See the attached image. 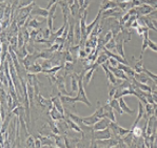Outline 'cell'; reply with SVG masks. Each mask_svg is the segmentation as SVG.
Masks as SVG:
<instances>
[{"label": "cell", "mask_w": 157, "mask_h": 148, "mask_svg": "<svg viewBox=\"0 0 157 148\" xmlns=\"http://www.w3.org/2000/svg\"><path fill=\"white\" fill-rule=\"evenodd\" d=\"M77 99H78V102H82L85 103V105L91 107L92 104L88 100L87 98V95H85V84H83V76H79V81H78V91H77Z\"/></svg>", "instance_id": "6da1fadb"}, {"label": "cell", "mask_w": 157, "mask_h": 148, "mask_svg": "<svg viewBox=\"0 0 157 148\" xmlns=\"http://www.w3.org/2000/svg\"><path fill=\"white\" fill-rule=\"evenodd\" d=\"M113 137L112 134L111 129L108 127L106 129H102V130H94V139L95 140H106V139H110Z\"/></svg>", "instance_id": "7a4b0ae2"}, {"label": "cell", "mask_w": 157, "mask_h": 148, "mask_svg": "<svg viewBox=\"0 0 157 148\" xmlns=\"http://www.w3.org/2000/svg\"><path fill=\"white\" fill-rule=\"evenodd\" d=\"M30 15H31V16H36V17L39 16V17H42V18H48L50 13H48V9H42V7L35 5L34 9H33V10L31 11V13H30Z\"/></svg>", "instance_id": "3957f363"}, {"label": "cell", "mask_w": 157, "mask_h": 148, "mask_svg": "<svg viewBox=\"0 0 157 148\" xmlns=\"http://www.w3.org/2000/svg\"><path fill=\"white\" fill-rule=\"evenodd\" d=\"M136 9H137L138 16H149L154 11V7L147 4V3H143V4L137 6Z\"/></svg>", "instance_id": "277c9868"}, {"label": "cell", "mask_w": 157, "mask_h": 148, "mask_svg": "<svg viewBox=\"0 0 157 148\" xmlns=\"http://www.w3.org/2000/svg\"><path fill=\"white\" fill-rule=\"evenodd\" d=\"M110 122H111V120L108 119V118H106V117L101 118L97 123H95V124L93 125V128H94L95 131H96V130H102V129H106L109 127Z\"/></svg>", "instance_id": "5b68a950"}, {"label": "cell", "mask_w": 157, "mask_h": 148, "mask_svg": "<svg viewBox=\"0 0 157 148\" xmlns=\"http://www.w3.org/2000/svg\"><path fill=\"white\" fill-rule=\"evenodd\" d=\"M96 66H98V65H97L96 63H94L92 68H90L89 70H87V72L85 73V75H83V84H85V86L90 85V82L92 80L93 74H94V72L96 70Z\"/></svg>", "instance_id": "8992f818"}, {"label": "cell", "mask_w": 157, "mask_h": 148, "mask_svg": "<svg viewBox=\"0 0 157 148\" xmlns=\"http://www.w3.org/2000/svg\"><path fill=\"white\" fill-rule=\"evenodd\" d=\"M51 99H52V101H53L54 107H56L57 109L59 110V111L61 112V114H62V115H64L65 108H64V106L62 105V102H61L59 96H52Z\"/></svg>", "instance_id": "52a82bcc"}, {"label": "cell", "mask_w": 157, "mask_h": 148, "mask_svg": "<svg viewBox=\"0 0 157 148\" xmlns=\"http://www.w3.org/2000/svg\"><path fill=\"white\" fill-rule=\"evenodd\" d=\"M99 120H100V118H99L95 112L93 115L89 116V117H82V122H83L85 124L89 125V126H93V125H94L95 123H97Z\"/></svg>", "instance_id": "ba28073f"}, {"label": "cell", "mask_w": 157, "mask_h": 148, "mask_svg": "<svg viewBox=\"0 0 157 148\" xmlns=\"http://www.w3.org/2000/svg\"><path fill=\"white\" fill-rule=\"evenodd\" d=\"M74 37H75V41L74 43L76 44H80L82 40V34H81V29H80V22L76 21L75 27H74Z\"/></svg>", "instance_id": "9c48e42d"}, {"label": "cell", "mask_w": 157, "mask_h": 148, "mask_svg": "<svg viewBox=\"0 0 157 148\" xmlns=\"http://www.w3.org/2000/svg\"><path fill=\"white\" fill-rule=\"evenodd\" d=\"M114 7H117V2H115L113 0H102L99 10L103 12V11L109 10V9H114Z\"/></svg>", "instance_id": "30bf717a"}, {"label": "cell", "mask_w": 157, "mask_h": 148, "mask_svg": "<svg viewBox=\"0 0 157 148\" xmlns=\"http://www.w3.org/2000/svg\"><path fill=\"white\" fill-rule=\"evenodd\" d=\"M108 103L110 104V106H111L112 108H113L115 111H117L119 114V115H122L123 114V110L121 109L120 107V104H119V100L118 99H115V98H112V99H109V101H108Z\"/></svg>", "instance_id": "8fae6325"}, {"label": "cell", "mask_w": 157, "mask_h": 148, "mask_svg": "<svg viewBox=\"0 0 157 148\" xmlns=\"http://www.w3.org/2000/svg\"><path fill=\"white\" fill-rule=\"evenodd\" d=\"M133 78L136 80V81L140 82V83H148V82H149V81L151 80V78H150L149 76H148V75L145 74V72L135 73V75H134Z\"/></svg>", "instance_id": "7c38bea8"}, {"label": "cell", "mask_w": 157, "mask_h": 148, "mask_svg": "<svg viewBox=\"0 0 157 148\" xmlns=\"http://www.w3.org/2000/svg\"><path fill=\"white\" fill-rule=\"evenodd\" d=\"M78 81H79V76L76 73H72L71 74V88L75 93L78 91Z\"/></svg>", "instance_id": "4fadbf2b"}, {"label": "cell", "mask_w": 157, "mask_h": 148, "mask_svg": "<svg viewBox=\"0 0 157 148\" xmlns=\"http://www.w3.org/2000/svg\"><path fill=\"white\" fill-rule=\"evenodd\" d=\"M50 117L54 120V121H59V120H64V115H62L60 111L56 107H53L50 110Z\"/></svg>", "instance_id": "5bb4252c"}, {"label": "cell", "mask_w": 157, "mask_h": 148, "mask_svg": "<svg viewBox=\"0 0 157 148\" xmlns=\"http://www.w3.org/2000/svg\"><path fill=\"white\" fill-rule=\"evenodd\" d=\"M143 116H145V107H143V103L139 101V103H138V115H137V117H136V120H135V122H134L133 126H136V125L139 123V121L143 119Z\"/></svg>", "instance_id": "9a60e30c"}, {"label": "cell", "mask_w": 157, "mask_h": 148, "mask_svg": "<svg viewBox=\"0 0 157 148\" xmlns=\"http://www.w3.org/2000/svg\"><path fill=\"white\" fill-rule=\"evenodd\" d=\"M42 70H43V68H42V66H41V64H39V63L35 62L33 65H31V66L29 67V68L27 69V72L30 73V74H40V73H42Z\"/></svg>", "instance_id": "2e32d148"}, {"label": "cell", "mask_w": 157, "mask_h": 148, "mask_svg": "<svg viewBox=\"0 0 157 148\" xmlns=\"http://www.w3.org/2000/svg\"><path fill=\"white\" fill-rule=\"evenodd\" d=\"M118 100H119V104H120V107H121V109L123 110V112H126L128 115H133L134 110L131 109V108L127 105V103H126V101H124V99H123V97H120Z\"/></svg>", "instance_id": "e0dca14e"}, {"label": "cell", "mask_w": 157, "mask_h": 148, "mask_svg": "<svg viewBox=\"0 0 157 148\" xmlns=\"http://www.w3.org/2000/svg\"><path fill=\"white\" fill-rule=\"evenodd\" d=\"M154 115V105L151 104V103H147L145 104V116L143 118H145V120H148L150 117Z\"/></svg>", "instance_id": "ac0fdd59"}, {"label": "cell", "mask_w": 157, "mask_h": 148, "mask_svg": "<svg viewBox=\"0 0 157 148\" xmlns=\"http://www.w3.org/2000/svg\"><path fill=\"white\" fill-rule=\"evenodd\" d=\"M65 121H67V123H68L69 127H70L71 129H73L74 131L76 132H82L81 130V127H80L79 124H77L76 122H74L73 120H71L70 118H68V119H65Z\"/></svg>", "instance_id": "d6986e66"}, {"label": "cell", "mask_w": 157, "mask_h": 148, "mask_svg": "<svg viewBox=\"0 0 157 148\" xmlns=\"http://www.w3.org/2000/svg\"><path fill=\"white\" fill-rule=\"evenodd\" d=\"M115 53H117L119 56H121L122 58L126 59V55H124V48H123V42L121 41H117L116 42V47L114 50Z\"/></svg>", "instance_id": "ffe728a7"}, {"label": "cell", "mask_w": 157, "mask_h": 148, "mask_svg": "<svg viewBox=\"0 0 157 148\" xmlns=\"http://www.w3.org/2000/svg\"><path fill=\"white\" fill-rule=\"evenodd\" d=\"M53 138H54V140H55V144H56V146H57V147H60V148L65 147L64 137L59 136V134H54Z\"/></svg>", "instance_id": "44dd1931"}, {"label": "cell", "mask_w": 157, "mask_h": 148, "mask_svg": "<svg viewBox=\"0 0 157 148\" xmlns=\"http://www.w3.org/2000/svg\"><path fill=\"white\" fill-rule=\"evenodd\" d=\"M131 132H132V134H133V136L136 137V138H143V128H141V127H139L138 125L132 127V129H131Z\"/></svg>", "instance_id": "7402d4cb"}, {"label": "cell", "mask_w": 157, "mask_h": 148, "mask_svg": "<svg viewBox=\"0 0 157 148\" xmlns=\"http://www.w3.org/2000/svg\"><path fill=\"white\" fill-rule=\"evenodd\" d=\"M73 70H74V62H69V61H65L64 62V74H72Z\"/></svg>", "instance_id": "603a6c76"}, {"label": "cell", "mask_w": 157, "mask_h": 148, "mask_svg": "<svg viewBox=\"0 0 157 148\" xmlns=\"http://www.w3.org/2000/svg\"><path fill=\"white\" fill-rule=\"evenodd\" d=\"M108 59H109V57H108L104 53H102L97 57L95 63H96L97 65H101V64H103V63H106V61H108Z\"/></svg>", "instance_id": "cb8c5ba5"}, {"label": "cell", "mask_w": 157, "mask_h": 148, "mask_svg": "<svg viewBox=\"0 0 157 148\" xmlns=\"http://www.w3.org/2000/svg\"><path fill=\"white\" fill-rule=\"evenodd\" d=\"M68 117L70 118L71 120H73L74 122H76L77 124L81 125L83 122H82V117H79V116L75 115V114H72V112H68Z\"/></svg>", "instance_id": "d4e9b609"}, {"label": "cell", "mask_w": 157, "mask_h": 148, "mask_svg": "<svg viewBox=\"0 0 157 148\" xmlns=\"http://www.w3.org/2000/svg\"><path fill=\"white\" fill-rule=\"evenodd\" d=\"M115 47H116V40H115V38H112L111 40L108 43H106V45H104V48H106V50H112V52H114Z\"/></svg>", "instance_id": "484cf974"}, {"label": "cell", "mask_w": 157, "mask_h": 148, "mask_svg": "<svg viewBox=\"0 0 157 148\" xmlns=\"http://www.w3.org/2000/svg\"><path fill=\"white\" fill-rule=\"evenodd\" d=\"M41 66L43 69H50L54 66L53 64V61L52 59H43V61L41 62Z\"/></svg>", "instance_id": "4316f807"}, {"label": "cell", "mask_w": 157, "mask_h": 148, "mask_svg": "<svg viewBox=\"0 0 157 148\" xmlns=\"http://www.w3.org/2000/svg\"><path fill=\"white\" fill-rule=\"evenodd\" d=\"M17 37H18V50H20V48L25 44L24 38H23V33H22V32H18Z\"/></svg>", "instance_id": "83f0119b"}, {"label": "cell", "mask_w": 157, "mask_h": 148, "mask_svg": "<svg viewBox=\"0 0 157 148\" xmlns=\"http://www.w3.org/2000/svg\"><path fill=\"white\" fill-rule=\"evenodd\" d=\"M25 146H27V147H35V139H34V137H33V136L27 137Z\"/></svg>", "instance_id": "f1b7e54d"}, {"label": "cell", "mask_w": 157, "mask_h": 148, "mask_svg": "<svg viewBox=\"0 0 157 148\" xmlns=\"http://www.w3.org/2000/svg\"><path fill=\"white\" fill-rule=\"evenodd\" d=\"M34 2H35V0H20L17 9H21V7L27 6V5L32 4V3H34Z\"/></svg>", "instance_id": "f546056e"}, {"label": "cell", "mask_w": 157, "mask_h": 148, "mask_svg": "<svg viewBox=\"0 0 157 148\" xmlns=\"http://www.w3.org/2000/svg\"><path fill=\"white\" fill-rule=\"evenodd\" d=\"M129 132H131V129L123 128V127L119 126V129H118V138H122V137H124L126 134H128Z\"/></svg>", "instance_id": "4dcf8cb0"}, {"label": "cell", "mask_w": 157, "mask_h": 148, "mask_svg": "<svg viewBox=\"0 0 157 148\" xmlns=\"http://www.w3.org/2000/svg\"><path fill=\"white\" fill-rule=\"evenodd\" d=\"M13 20L11 19V18H5V20H1V31H4V29H7V27H9V24L12 23Z\"/></svg>", "instance_id": "1f68e13d"}, {"label": "cell", "mask_w": 157, "mask_h": 148, "mask_svg": "<svg viewBox=\"0 0 157 148\" xmlns=\"http://www.w3.org/2000/svg\"><path fill=\"white\" fill-rule=\"evenodd\" d=\"M67 24H68V22H67V23H64V22H63V24L61 25L60 29H59L58 31L56 32V34H55V36H56V37H61V36H62V34H63V32H64L65 27H67Z\"/></svg>", "instance_id": "d6a6232c"}, {"label": "cell", "mask_w": 157, "mask_h": 148, "mask_svg": "<svg viewBox=\"0 0 157 148\" xmlns=\"http://www.w3.org/2000/svg\"><path fill=\"white\" fill-rule=\"evenodd\" d=\"M46 24H48V27L53 32V25H54V17H48L46 18Z\"/></svg>", "instance_id": "836d02e7"}, {"label": "cell", "mask_w": 157, "mask_h": 148, "mask_svg": "<svg viewBox=\"0 0 157 148\" xmlns=\"http://www.w3.org/2000/svg\"><path fill=\"white\" fill-rule=\"evenodd\" d=\"M88 54L85 53V50H78V59H87L88 57Z\"/></svg>", "instance_id": "e575fe53"}, {"label": "cell", "mask_w": 157, "mask_h": 148, "mask_svg": "<svg viewBox=\"0 0 157 148\" xmlns=\"http://www.w3.org/2000/svg\"><path fill=\"white\" fill-rule=\"evenodd\" d=\"M136 31H137V34L139 36H143V33L149 31V29H148V27H138L137 29H136Z\"/></svg>", "instance_id": "d590c367"}, {"label": "cell", "mask_w": 157, "mask_h": 148, "mask_svg": "<svg viewBox=\"0 0 157 148\" xmlns=\"http://www.w3.org/2000/svg\"><path fill=\"white\" fill-rule=\"evenodd\" d=\"M112 38H114V36H113V33H112L111 31H109L108 33L106 34V36H104V38H103V41H104V43H108L110 40H111Z\"/></svg>", "instance_id": "8d00e7d4"}, {"label": "cell", "mask_w": 157, "mask_h": 148, "mask_svg": "<svg viewBox=\"0 0 157 148\" xmlns=\"http://www.w3.org/2000/svg\"><path fill=\"white\" fill-rule=\"evenodd\" d=\"M59 46H60V44L59 43H53L52 44V46L50 47V50H51L52 53H56V52H58V50H59Z\"/></svg>", "instance_id": "74e56055"}, {"label": "cell", "mask_w": 157, "mask_h": 148, "mask_svg": "<svg viewBox=\"0 0 157 148\" xmlns=\"http://www.w3.org/2000/svg\"><path fill=\"white\" fill-rule=\"evenodd\" d=\"M108 62H109V64L110 65H112V66H114V67H117L118 66V61H117L116 59H114V58H109L108 59Z\"/></svg>", "instance_id": "f35d334b"}, {"label": "cell", "mask_w": 157, "mask_h": 148, "mask_svg": "<svg viewBox=\"0 0 157 148\" xmlns=\"http://www.w3.org/2000/svg\"><path fill=\"white\" fill-rule=\"evenodd\" d=\"M57 5H58V3H56V4H54L53 6L48 10V13H50V15H48V17H54L55 16V13H56V7H57Z\"/></svg>", "instance_id": "ab89813d"}, {"label": "cell", "mask_w": 157, "mask_h": 148, "mask_svg": "<svg viewBox=\"0 0 157 148\" xmlns=\"http://www.w3.org/2000/svg\"><path fill=\"white\" fill-rule=\"evenodd\" d=\"M149 48L152 50L153 52H156L157 53V45L155 44L154 42H153L152 40H150V39H149Z\"/></svg>", "instance_id": "60d3db41"}, {"label": "cell", "mask_w": 157, "mask_h": 148, "mask_svg": "<svg viewBox=\"0 0 157 148\" xmlns=\"http://www.w3.org/2000/svg\"><path fill=\"white\" fill-rule=\"evenodd\" d=\"M0 111H1V123H2V122L5 120V118H7L5 110H4V105H2V104H1V109H0Z\"/></svg>", "instance_id": "b9f144b4"}, {"label": "cell", "mask_w": 157, "mask_h": 148, "mask_svg": "<svg viewBox=\"0 0 157 148\" xmlns=\"http://www.w3.org/2000/svg\"><path fill=\"white\" fill-rule=\"evenodd\" d=\"M56 3H58V0H50V1H48V6H46V9H48V10H50V9H51L54 4H56Z\"/></svg>", "instance_id": "7bdbcfd3"}, {"label": "cell", "mask_w": 157, "mask_h": 148, "mask_svg": "<svg viewBox=\"0 0 157 148\" xmlns=\"http://www.w3.org/2000/svg\"><path fill=\"white\" fill-rule=\"evenodd\" d=\"M35 147L39 148V147H42V143H41V140L37 137V139H35Z\"/></svg>", "instance_id": "ee69618b"}, {"label": "cell", "mask_w": 157, "mask_h": 148, "mask_svg": "<svg viewBox=\"0 0 157 148\" xmlns=\"http://www.w3.org/2000/svg\"><path fill=\"white\" fill-rule=\"evenodd\" d=\"M139 27V23H138V21H137V19L135 20V21L133 22V23H132V29H137V27Z\"/></svg>", "instance_id": "f6af8a7d"}, {"label": "cell", "mask_w": 157, "mask_h": 148, "mask_svg": "<svg viewBox=\"0 0 157 148\" xmlns=\"http://www.w3.org/2000/svg\"><path fill=\"white\" fill-rule=\"evenodd\" d=\"M85 53H87L88 55H90V54L92 53V47H90V46H85Z\"/></svg>", "instance_id": "bcb514c9"}, {"label": "cell", "mask_w": 157, "mask_h": 148, "mask_svg": "<svg viewBox=\"0 0 157 148\" xmlns=\"http://www.w3.org/2000/svg\"><path fill=\"white\" fill-rule=\"evenodd\" d=\"M152 97H153V100H154L155 103H157V95L154 93H152Z\"/></svg>", "instance_id": "7dc6e473"}, {"label": "cell", "mask_w": 157, "mask_h": 148, "mask_svg": "<svg viewBox=\"0 0 157 148\" xmlns=\"http://www.w3.org/2000/svg\"><path fill=\"white\" fill-rule=\"evenodd\" d=\"M78 2H79L80 7H82L83 6V4H85V0H78Z\"/></svg>", "instance_id": "c3c4849f"}, {"label": "cell", "mask_w": 157, "mask_h": 148, "mask_svg": "<svg viewBox=\"0 0 157 148\" xmlns=\"http://www.w3.org/2000/svg\"><path fill=\"white\" fill-rule=\"evenodd\" d=\"M153 91H157V85L155 86V87H154V89H153Z\"/></svg>", "instance_id": "681fc988"}, {"label": "cell", "mask_w": 157, "mask_h": 148, "mask_svg": "<svg viewBox=\"0 0 157 148\" xmlns=\"http://www.w3.org/2000/svg\"><path fill=\"white\" fill-rule=\"evenodd\" d=\"M152 93H156V95H157V91H152Z\"/></svg>", "instance_id": "f907efd6"}, {"label": "cell", "mask_w": 157, "mask_h": 148, "mask_svg": "<svg viewBox=\"0 0 157 148\" xmlns=\"http://www.w3.org/2000/svg\"><path fill=\"white\" fill-rule=\"evenodd\" d=\"M155 136H156V138H157V129H156V134H155Z\"/></svg>", "instance_id": "816d5d0a"}, {"label": "cell", "mask_w": 157, "mask_h": 148, "mask_svg": "<svg viewBox=\"0 0 157 148\" xmlns=\"http://www.w3.org/2000/svg\"><path fill=\"white\" fill-rule=\"evenodd\" d=\"M156 119H157V116H156Z\"/></svg>", "instance_id": "f5cc1de1"}]
</instances>
